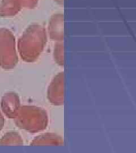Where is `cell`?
<instances>
[{"mask_svg": "<svg viewBox=\"0 0 136 153\" xmlns=\"http://www.w3.org/2000/svg\"><path fill=\"white\" fill-rule=\"evenodd\" d=\"M48 41L46 29L38 23L28 26L17 41L18 54L26 62H33L43 52Z\"/></svg>", "mask_w": 136, "mask_h": 153, "instance_id": "6da1fadb", "label": "cell"}, {"mask_svg": "<svg viewBox=\"0 0 136 153\" xmlns=\"http://www.w3.org/2000/svg\"><path fill=\"white\" fill-rule=\"evenodd\" d=\"M14 120L19 128L31 133L43 131L49 123L47 111L35 105L21 106Z\"/></svg>", "mask_w": 136, "mask_h": 153, "instance_id": "7a4b0ae2", "label": "cell"}, {"mask_svg": "<svg viewBox=\"0 0 136 153\" xmlns=\"http://www.w3.org/2000/svg\"><path fill=\"white\" fill-rule=\"evenodd\" d=\"M19 61L14 33L7 28H0V67L11 70Z\"/></svg>", "mask_w": 136, "mask_h": 153, "instance_id": "3957f363", "label": "cell"}, {"mask_svg": "<svg viewBox=\"0 0 136 153\" xmlns=\"http://www.w3.org/2000/svg\"><path fill=\"white\" fill-rule=\"evenodd\" d=\"M65 74L61 71L54 77L47 89V98L49 102L54 105L64 104Z\"/></svg>", "mask_w": 136, "mask_h": 153, "instance_id": "277c9868", "label": "cell"}, {"mask_svg": "<svg viewBox=\"0 0 136 153\" xmlns=\"http://www.w3.org/2000/svg\"><path fill=\"white\" fill-rule=\"evenodd\" d=\"M21 107L19 95L14 92H8L2 96L0 101L2 112L9 119H14Z\"/></svg>", "mask_w": 136, "mask_h": 153, "instance_id": "5b68a950", "label": "cell"}, {"mask_svg": "<svg viewBox=\"0 0 136 153\" xmlns=\"http://www.w3.org/2000/svg\"><path fill=\"white\" fill-rule=\"evenodd\" d=\"M47 35L51 40L64 42V16L62 13H56L49 19Z\"/></svg>", "mask_w": 136, "mask_h": 153, "instance_id": "8992f818", "label": "cell"}, {"mask_svg": "<svg viewBox=\"0 0 136 153\" xmlns=\"http://www.w3.org/2000/svg\"><path fill=\"white\" fill-rule=\"evenodd\" d=\"M64 145V140L60 135L54 133H45L33 138L31 146H62Z\"/></svg>", "mask_w": 136, "mask_h": 153, "instance_id": "52a82bcc", "label": "cell"}, {"mask_svg": "<svg viewBox=\"0 0 136 153\" xmlns=\"http://www.w3.org/2000/svg\"><path fill=\"white\" fill-rule=\"evenodd\" d=\"M22 9L19 0H1L0 2V17L8 18L15 16Z\"/></svg>", "mask_w": 136, "mask_h": 153, "instance_id": "ba28073f", "label": "cell"}, {"mask_svg": "<svg viewBox=\"0 0 136 153\" xmlns=\"http://www.w3.org/2000/svg\"><path fill=\"white\" fill-rule=\"evenodd\" d=\"M23 140L20 134L16 131L6 132L0 138V145H22Z\"/></svg>", "mask_w": 136, "mask_h": 153, "instance_id": "9c48e42d", "label": "cell"}, {"mask_svg": "<svg viewBox=\"0 0 136 153\" xmlns=\"http://www.w3.org/2000/svg\"><path fill=\"white\" fill-rule=\"evenodd\" d=\"M54 59L56 63L60 66L65 64L64 44V42H57L56 43L53 52Z\"/></svg>", "mask_w": 136, "mask_h": 153, "instance_id": "30bf717a", "label": "cell"}, {"mask_svg": "<svg viewBox=\"0 0 136 153\" xmlns=\"http://www.w3.org/2000/svg\"><path fill=\"white\" fill-rule=\"evenodd\" d=\"M22 8L27 9H35L38 4L39 0H19Z\"/></svg>", "mask_w": 136, "mask_h": 153, "instance_id": "8fae6325", "label": "cell"}, {"mask_svg": "<svg viewBox=\"0 0 136 153\" xmlns=\"http://www.w3.org/2000/svg\"><path fill=\"white\" fill-rule=\"evenodd\" d=\"M5 125V119H4V116L2 113V111L0 109V131H2V129H3L4 126Z\"/></svg>", "mask_w": 136, "mask_h": 153, "instance_id": "7c38bea8", "label": "cell"}, {"mask_svg": "<svg viewBox=\"0 0 136 153\" xmlns=\"http://www.w3.org/2000/svg\"><path fill=\"white\" fill-rule=\"evenodd\" d=\"M54 2H56L58 5L61 6L64 5V0H54Z\"/></svg>", "mask_w": 136, "mask_h": 153, "instance_id": "4fadbf2b", "label": "cell"}]
</instances>
